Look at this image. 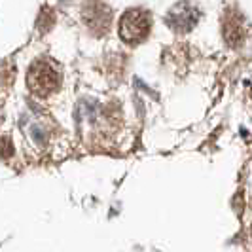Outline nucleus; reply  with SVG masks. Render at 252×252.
Segmentation results:
<instances>
[{
  "label": "nucleus",
  "mask_w": 252,
  "mask_h": 252,
  "mask_svg": "<svg viewBox=\"0 0 252 252\" xmlns=\"http://www.w3.org/2000/svg\"><path fill=\"white\" fill-rule=\"evenodd\" d=\"M27 86L38 97H48L61 86V72L55 66V63L38 59L31 64L27 72Z\"/></svg>",
  "instance_id": "1"
},
{
  "label": "nucleus",
  "mask_w": 252,
  "mask_h": 252,
  "mask_svg": "<svg viewBox=\"0 0 252 252\" xmlns=\"http://www.w3.org/2000/svg\"><path fill=\"white\" fill-rule=\"evenodd\" d=\"M82 19L95 36H102L108 32L112 23V10L102 0H89L82 8Z\"/></svg>",
  "instance_id": "3"
},
{
  "label": "nucleus",
  "mask_w": 252,
  "mask_h": 252,
  "mask_svg": "<svg viewBox=\"0 0 252 252\" xmlns=\"http://www.w3.org/2000/svg\"><path fill=\"white\" fill-rule=\"evenodd\" d=\"M165 21H167V25L171 27L175 32L184 34V32H189L193 27L197 25L199 12L193 6H189L188 2H178L177 6H173L169 10Z\"/></svg>",
  "instance_id": "4"
},
{
  "label": "nucleus",
  "mask_w": 252,
  "mask_h": 252,
  "mask_svg": "<svg viewBox=\"0 0 252 252\" xmlns=\"http://www.w3.org/2000/svg\"><path fill=\"white\" fill-rule=\"evenodd\" d=\"M152 29V17L146 10H127L118 25V32L124 42L127 44H140L142 40L150 34Z\"/></svg>",
  "instance_id": "2"
},
{
  "label": "nucleus",
  "mask_w": 252,
  "mask_h": 252,
  "mask_svg": "<svg viewBox=\"0 0 252 252\" xmlns=\"http://www.w3.org/2000/svg\"><path fill=\"white\" fill-rule=\"evenodd\" d=\"M0 152L4 154V158H8L12 154V146H10V140L8 139H0Z\"/></svg>",
  "instance_id": "7"
},
{
  "label": "nucleus",
  "mask_w": 252,
  "mask_h": 252,
  "mask_svg": "<svg viewBox=\"0 0 252 252\" xmlns=\"http://www.w3.org/2000/svg\"><path fill=\"white\" fill-rule=\"evenodd\" d=\"M55 23V15H53V10L51 8H42V12H40V17H38V29L42 31V32H48L51 27Z\"/></svg>",
  "instance_id": "6"
},
{
  "label": "nucleus",
  "mask_w": 252,
  "mask_h": 252,
  "mask_svg": "<svg viewBox=\"0 0 252 252\" xmlns=\"http://www.w3.org/2000/svg\"><path fill=\"white\" fill-rule=\"evenodd\" d=\"M222 34H224V40H226V44L229 48H237V46L243 44V40H245V27H243V19H241L239 13L227 12L224 15Z\"/></svg>",
  "instance_id": "5"
}]
</instances>
